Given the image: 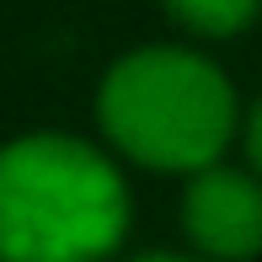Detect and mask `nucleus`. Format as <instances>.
<instances>
[{"label": "nucleus", "mask_w": 262, "mask_h": 262, "mask_svg": "<svg viewBox=\"0 0 262 262\" xmlns=\"http://www.w3.org/2000/svg\"><path fill=\"white\" fill-rule=\"evenodd\" d=\"M128 220V182L97 145L75 134L0 145V262H107Z\"/></svg>", "instance_id": "f257e3e1"}, {"label": "nucleus", "mask_w": 262, "mask_h": 262, "mask_svg": "<svg viewBox=\"0 0 262 262\" xmlns=\"http://www.w3.org/2000/svg\"><path fill=\"white\" fill-rule=\"evenodd\" d=\"M97 123L118 156L150 171H209L235 134V86L214 59L150 43L102 75Z\"/></svg>", "instance_id": "f03ea898"}, {"label": "nucleus", "mask_w": 262, "mask_h": 262, "mask_svg": "<svg viewBox=\"0 0 262 262\" xmlns=\"http://www.w3.org/2000/svg\"><path fill=\"white\" fill-rule=\"evenodd\" d=\"M182 230L204 262H252L262 252V177L235 166L187 177Z\"/></svg>", "instance_id": "7ed1b4c3"}, {"label": "nucleus", "mask_w": 262, "mask_h": 262, "mask_svg": "<svg viewBox=\"0 0 262 262\" xmlns=\"http://www.w3.org/2000/svg\"><path fill=\"white\" fill-rule=\"evenodd\" d=\"M161 6L193 38H235L257 21L262 0H161Z\"/></svg>", "instance_id": "20e7f679"}, {"label": "nucleus", "mask_w": 262, "mask_h": 262, "mask_svg": "<svg viewBox=\"0 0 262 262\" xmlns=\"http://www.w3.org/2000/svg\"><path fill=\"white\" fill-rule=\"evenodd\" d=\"M246 156H252L257 177H262V97H257V107H252V118H246Z\"/></svg>", "instance_id": "39448f33"}, {"label": "nucleus", "mask_w": 262, "mask_h": 262, "mask_svg": "<svg viewBox=\"0 0 262 262\" xmlns=\"http://www.w3.org/2000/svg\"><path fill=\"white\" fill-rule=\"evenodd\" d=\"M128 262H198V257H177V252H139V257H128Z\"/></svg>", "instance_id": "423d86ee"}]
</instances>
